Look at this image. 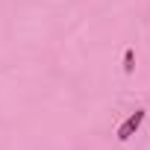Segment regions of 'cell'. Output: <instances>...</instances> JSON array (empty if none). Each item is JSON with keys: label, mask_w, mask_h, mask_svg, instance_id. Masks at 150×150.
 I'll return each mask as SVG.
<instances>
[{"label": "cell", "mask_w": 150, "mask_h": 150, "mask_svg": "<svg viewBox=\"0 0 150 150\" xmlns=\"http://www.w3.org/2000/svg\"><path fill=\"white\" fill-rule=\"evenodd\" d=\"M144 124V109H135L121 127H118V141H127V138H132L135 132H138V127Z\"/></svg>", "instance_id": "obj_1"}, {"label": "cell", "mask_w": 150, "mask_h": 150, "mask_svg": "<svg viewBox=\"0 0 150 150\" xmlns=\"http://www.w3.org/2000/svg\"><path fill=\"white\" fill-rule=\"evenodd\" d=\"M132 68H135V53H132V50H127V53H124V71H127V74H132Z\"/></svg>", "instance_id": "obj_2"}]
</instances>
